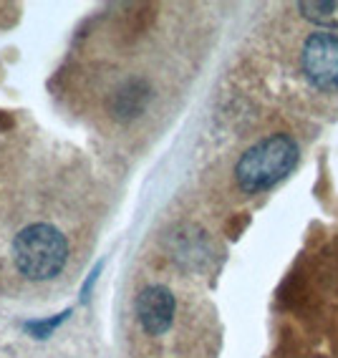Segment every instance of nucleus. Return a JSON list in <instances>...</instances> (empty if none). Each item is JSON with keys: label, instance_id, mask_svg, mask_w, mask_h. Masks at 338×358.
<instances>
[{"label": "nucleus", "instance_id": "nucleus-1", "mask_svg": "<svg viewBox=\"0 0 338 358\" xmlns=\"http://www.w3.org/2000/svg\"><path fill=\"white\" fill-rule=\"evenodd\" d=\"M69 240L51 222L26 224L10 243L13 265L31 282H48L64 273L69 262Z\"/></svg>", "mask_w": 338, "mask_h": 358}, {"label": "nucleus", "instance_id": "nucleus-2", "mask_svg": "<svg viewBox=\"0 0 338 358\" xmlns=\"http://www.w3.org/2000/svg\"><path fill=\"white\" fill-rule=\"evenodd\" d=\"M300 149L290 134H270L245 149L235 164V182L245 194H260L286 179L298 164Z\"/></svg>", "mask_w": 338, "mask_h": 358}, {"label": "nucleus", "instance_id": "nucleus-3", "mask_svg": "<svg viewBox=\"0 0 338 358\" xmlns=\"http://www.w3.org/2000/svg\"><path fill=\"white\" fill-rule=\"evenodd\" d=\"M300 66L316 89L338 91V36L336 33H313L303 43Z\"/></svg>", "mask_w": 338, "mask_h": 358}, {"label": "nucleus", "instance_id": "nucleus-4", "mask_svg": "<svg viewBox=\"0 0 338 358\" xmlns=\"http://www.w3.org/2000/svg\"><path fill=\"white\" fill-rule=\"evenodd\" d=\"M174 295L164 285H147L136 295V318L149 336H164L174 323Z\"/></svg>", "mask_w": 338, "mask_h": 358}, {"label": "nucleus", "instance_id": "nucleus-5", "mask_svg": "<svg viewBox=\"0 0 338 358\" xmlns=\"http://www.w3.org/2000/svg\"><path fill=\"white\" fill-rule=\"evenodd\" d=\"M149 99H152V89L144 78H129L124 81L119 89L111 94V101H108V111L114 119L119 122H129V119H136V116L144 114Z\"/></svg>", "mask_w": 338, "mask_h": 358}, {"label": "nucleus", "instance_id": "nucleus-6", "mask_svg": "<svg viewBox=\"0 0 338 358\" xmlns=\"http://www.w3.org/2000/svg\"><path fill=\"white\" fill-rule=\"evenodd\" d=\"M298 10L316 26L338 28V0H300Z\"/></svg>", "mask_w": 338, "mask_h": 358}, {"label": "nucleus", "instance_id": "nucleus-7", "mask_svg": "<svg viewBox=\"0 0 338 358\" xmlns=\"http://www.w3.org/2000/svg\"><path fill=\"white\" fill-rule=\"evenodd\" d=\"M71 315V310H64V313H58V315H53V318H43V320H28L26 326H23V331L26 333H31L33 338H38V341H43V338H48L53 331H56L61 323H64L66 318Z\"/></svg>", "mask_w": 338, "mask_h": 358}, {"label": "nucleus", "instance_id": "nucleus-8", "mask_svg": "<svg viewBox=\"0 0 338 358\" xmlns=\"http://www.w3.org/2000/svg\"><path fill=\"white\" fill-rule=\"evenodd\" d=\"M99 273H101V262H99V265H96V268L91 270V278H89V280L83 282V288H81V301H86V298H89L91 285H94V282H96V278H99Z\"/></svg>", "mask_w": 338, "mask_h": 358}]
</instances>
